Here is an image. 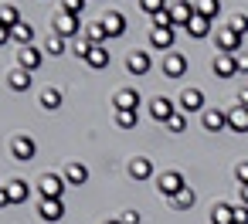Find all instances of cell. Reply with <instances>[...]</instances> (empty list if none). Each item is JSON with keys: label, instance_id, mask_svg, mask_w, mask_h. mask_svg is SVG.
Wrapping results in <instances>:
<instances>
[{"label": "cell", "instance_id": "20", "mask_svg": "<svg viewBox=\"0 0 248 224\" xmlns=\"http://www.w3.org/2000/svg\"><path fill=\"white\" fill-rule=\"evenodd\" d=\"M65 180H68L72 187H82V183L89 180V166H85V163H78V160H72V163L65 166Z\"/></svg>", "mask_w": 248, "mask_h": 224}, {"label": "cell", "instance_id": "40", "mask_svg": "<svg viewBox=\"0 0 248 224\" xmlns=\"http://www.w3.org/2000/svg\"><path fill=\"white\" fill-rule=\"evenodd\" d=\"M234 177H238V183H241V187H248V160H241V163L234 166Z\"/></svg>", "mask_w": 248, "mask_h": 224}, {"label": "cell", "instance_id": "39", "mask_svg": "<svg viewBox=\"0 0 248 224\" xmlns=\"http://www.w3.org/2000/svg\"><path fill=\"white\" fill-rule=\"evenodd\" d=\"M153 28H173V17H170V11H160V14L153 17Z\"/></svg>", "mask_w": 248, "mask_h": 224}, {"label": "cell", "instance_id": "18", "mask_svg": "<svg viewBox=\"0 0 248 224\" xmlns=\"http://www.w3.org/2000/svg\"><path fill=\"white\" fill-rule=\"evenodd\" d=\"M204 129H207V133H221V129H228V112H221V109H207V112H204Z\"/></svg>", "mask_w": 248, "mask_h": 224}, {"label": "cell", "instance_id": "26", "mask_svg": "<svg viewBox=\"0 0 248 224\" xmlns=\"http://www.w3.org/2000/svg\"><path fill=\"white\" fill-rule=\"evenodd\" d=\"M41 105H45L48 112H55V109H62V89H55V85H48V89L41 92Z\"/></svg>", "mask_w": 248, "mask_h": 224}, {"label": "cell", "instance_id": "14", "mask_svg": "<svg viewBox=\"0 0 248 224\" xmlns=\"http://www.w3.org/2000/svg\"><path fill=\"white\" fill-rule=\"evenodd\" d=\"M228 129L231 133H248V109L245 105H231L228 109Z\"/></svg>", "mask_w": 248, "mask_h": 224}, {"label": "cell", "instance_id": "10", "mask_svg": "<svg viewBox=\"0 0 248 224\" xmlns=\"http://www.w3.org/2000/svg\"><path fill=\"white\" fill-rule=\"evenodd\" d=\"M163 72H167V78H180V75H187V55L170 51L167 61H163Z\"/></svg>", "mask_w": 248, "mask_h": 224}, {"label": "cell", "instance_id": "28", "mask_svg": "<svg viewBox=\"0 0 248 224\" xmlns=\"http://www.w3.org/2000/svg\"><path fill=\"white\" fill-rule=\"evenodd\" d=\"M207 31H211V21H207V17H201V14L187 24V34H190V38H207Z\"/></svg>", "mask_w": 248, "mask_h": 224}, {"label": "cell", "instance_id": "32", "mask_svg": "<svg viewBox=\"0 0 248 224\" xmlns=\"http://www.w3.org/2000/svg\"><path fill=\"white\" fill-rule=\"evenodd\" d=\"M45 55H65V38L48 34V41H45Z\"/></svg>", "mask_w": 248, "mask_h": 224}, {"label": "cell", "instance_id": "12", "mask_svg": "<svg viewBox=\"0 0 248 224\" xmlns=\"http://www.w3.org/2000/svg\"><path fill=\"white\" fill-rule=\"evenodd\" d=\"M102 28H106L109 38H123V34H126V17H123L119 11H109V14L102 17Z\"/></svg>", "mask_w": 248, "mask_h": 224}, {"label": "cell", "instance_id": "17", "mask_svg": "<svg viewBox=\"0 0 248 224\" xmlns=\"http://www.w3.org/2000/svg\"><path fill=\"white\" fill-rule=\"evenodd\" d=\"M150 45L170 51L173 48V28H150Z\"/></svg>", "mask_w": 248, "mask_h": 224}, {"label": "cell", "instance_id": "24", "mask_svg": "<svg viewBox=\"0 0 248 224\" xmlns=\"http://www.w3.org/2000/svg\"><path fill=\"white\" fill-rule=\"evenodd\" d=\"M7 194H11V204H24V200L31 197V187H28L24 180H11V183H7Z\"/></svg>", "mask_w": 248, "mask_h": 224}, {"label": "cell", "instance_id": "41", "mask_svg": "<svg viewBox=\"0 0 248 224\" xmlns=\"http://www.w3.org/2000/svg\"><path fill=\"white\" fill-rule=\"evenodd\" d=\"M234 224H248V204H234Z\"/></svg>", "mask_w": 248, "mask_h": 224}, {"label": "cell", "instance_id": "9", "mask_svg": "<svg viewBox=\"0 0 248 224\" xmlns=\"http://www.w3.org/2000/svg\"><path fill=\"white\" fill-rule=\"evenodd\" d=\"M38 214H41V221H62L65 217V204L62 200H51V197H41V204H38Z\"/></svg>", "mask_w": 248, "mask_h": 224}, {"label": "cell", "instance_id": "43", "mask_svg": "<svg viewBox=\"0 0 248 224\" xmlns=\"http://www.w3.org/2000/svg\"><path fill=\"white\" fill-rule=\"evenodd\" d=\"M119 224H140V214H136V210H126V214L119 217Z\"/></svg>", "mask_w": 248, "mask_h": 224}, {"label": "cell", "instance_id": "5", "mask_svg": "<svg viewBox=\"0 0 248 224\" xmlns=\"http://www.w3.org/2000/svg\"><path fill=\"white\" fill-rule=\"evenodd\" d=\"M170 17H173V28H187L197 17V7L190 4V0H177V4L170 7Z\"/></svg>", "mask_w": 248, "mask_h": 224}, {"label": "cell", "instance_id": "38", "mask_svg": "<svg viewBox=\"0 0 248 224\" xmlns=\"http://www.w3.org/2000/svg\"><path fill=\"white\" fill-rule=\"evenodd\" d=\"M228 28H231L234 34H241V38H245V34H248V17H245V14H234Z\"/></svg>", "mask_w": 248, "mask_h": 224}, {"label": "cell", "instance_id": "15", "mask_svg": "<svg viewBox=\"0 0 248 224\" xmlns=\"http://www.w3.org/2000/svg\"><path fill=\"white\" fill-rule=\"evenodd\" d=\"M217 48H221V55H238V51H241V34H234L231 28L221 31V34H217Z\"/></svg>", "mask_w": 248, "mask_h": 224}, {"label": "cell", "instance_id": "30", "mask_svg": "<svg viewBox=\"0 0 248 224\" xmlns=\"http://www.w3.org/2000/svg\"><path fill=\"white\" fill-rule=\"evenodd\" d=\"M194 200H197V194H194L190 187H184V190H180V194H177V197H173L170 204H173L177 210H187V207H194Z\"/></svg>", "mask_w": 248, "mask_h": 224}, {"label": "cell", "instance_id": "13", "mask_svg": "<svg viewBox=\"0 0 248 224\" xmlns=\"http://www.w3.org/2000/svg\"><path fill=\"white\" fill-rule=\"evenodd\" d=\"M214 75L217 78H231V75H238V61H234V55H214Z\"/></svg>", "mask_w": 248, "mask_h": 224}, {"label": "cell", "instance_id": "27", "mask_svg": "<svg viewBox=\"0 0 248 224\" xmlns=\"http://www.w3.org/2000/svg\"><path fill=\"white\" fill-rule=\"evenodd\" d=\"M194 7H197V14H201V17H207V21H214V17L221 14V0H197V4H194Z\"/></svg>", "mask_w": 248, "mask_h": 224}, {"label": "cell", "instance_id": "37", "mask_svg": "<svg viewBox=\"0 0 248 224\" xmlns=\"http://www.w3.org/2000/svg\"><path fill=\"white\" fill-rule=\"evenodd\" d=\"M167 129H170V133H184V129H187V112H180V109H177V116L167 122Z\"/></svg>", "mask_w": 248, "mask_h": 224}, {"label": "cell", "instance_id": "31", "mask_svg": "<svg viewBox=\"0 0 248 224\" xmlns=\"http://www.w3.org/2000/svg\"><path fill=\"white\" fill-rule=\"evenodd\" d=\"M85 38H89L92 45H106V38H109V34H106L102 21H95V24H89V28H85Z\"/></svg>", "mask_w": 248, "mask_h": 224}, {"label": "cell", "instance_id": "1", "mask_svg": "<svg viewBox=\"0 0 248 224\" xmlns=\"http://www.w3.org/2000/svg\"><path fill=\"white\" fill-rule=\"evenodd\" d=\"M65 173H45L41 180H38V190H41V197H51V200H62V194H65Z\"/></svg>", "mask_w": 248, "mask_h": 224}, {"label": "cell", "instance_id": "21", "mask_svg": "<svg viewBox=\"0 0 248 224\" xmlns=\"http://www.w3.org/2000/svg\"><path fill=\"white\" fill-rule=\"evenodd\" d=\"M211 224H234V204H214L211 207Z\"/></svg>", "mask_w": 248, "mask_h": 224}, {"label": "cell", "instance_id": "44", "mask_svg": "<svg viewBox=\"0 0 248 224\" xmlns=\"http://www.w3.org/2000/svg\"><path fill=\"white\" fill-rule=\"evenodd\" d=\"M11 204V194H7V187H0V207H7Z\"/></svg>", "mask_w": 248, "mask_h": 224}, {"label": "cell", "instance_id": "25", "mask_svg": "<svg viewBox=\"0 0 248 224\" xmlns=\"http://www.w3.org/2000/svg\"><path fill=\"white\" fill-rule=\"evenodd\" d=\"M7 85H11L14 92H28V89H31V72H24V68H17V72H11V78H7Z\"/></svg>", "mask_w": 248, "mask_h": 224}, {"label": "cell", "instance_id": "33", "mask_svg": "<svg viewBox=\"0 0 248 224\" xmlns=\"http://www.w3.org/2000/svg\"><path fill=\"white\" fill-rule=\"evenodd\" d=\"M85 4H89V0H62V11H65V14H75V17H82Z\"/></svg>", "mask_w": 248, "mask_h": 224}, {"label": "cell", "instance_id": "22", "mask_svg": "<svg viewBox=\"0 0 248 224\" xmlns=\"http://www.w3.org/2000/svg\"><path fill=\"white\" fill-rule=\"evenodd\" d=\"M89 68H109V61H112V55L106 51V45H95L92 51H89Z\"/></svg>", "mask_w": 248, "mask_h": 224}, {"label": "cell", "instance_id": "11", "mask_svg": "<svg viewBox=\"0 0 248 224\" xmlns=\"http://www.w3.org/2000/svg\"><path fill=\"white\" fill-rule=\"evenodd\" d=\"M197 109H204V92L190 85L180 92V112H197Z\"/></svg>", "mask_w": 248, "mask_h": 224}, {"label": "cell", "instance_id": "4", "mask_svg": "<svg viewBox=\"0 0 248 224\" xmlns=\"http://www.w3.org/2000/svg\"><path fill=\"white\" fill-rule=\"evenodd\" d=\"M11 153H14V160H21V163H28V160H34V153H38V143L24 133V136H14V143H11Z\"/></svg>", "mask_w": 248, "mask_h": 224}, {"label": "cell", "instance_id": "19", "mask_svg": "<svg viewBox=\"0 0 248 224\" xmlns=\"http://www.w3.org/2000/svg\"><path fill=\"white\" fill-rule=\"evenodd\" d=\"M129 177H133V180H150V177H153V160H146V156H133V163H129Z\"/></svg>", "mask_w": 248, "mask_h": 224}, {"label": "cell", "instance_id": "8", "mask_svg": "<svg viewBox=\"0 0 248 224\" xmlns=\"http://www.w3.org/2000/svg\"><path fill=\"white\" fill-rule=\"evenodd\" d=\"M112 105H116V112H136V105H140V92H136V89H119L116 99H112Z\"/></svg>", "mask_w": 248, "mask_h": 224}, {"label": "cell", "instance_id": "23", "mask_svg": "<svg viewBox=\"0 0 248 224\" xmlns=\"http://www.w3.org/2000/svg\"><path fill=\"white\" fill-rule=\"evenodd\" d=\"M11 41H17L21 48H28V45L34 41V28H31L28 21H21V24H17V28L11 31Z\"/></svg>", "mask_w": 248, "mask_h": 224}, {"label": "cell", "instance_id": "42", "mask_svg": "<svg viewBox=\"0 0 248 224\" xmlns=\"http://www.w3.org/2000/svg\"><path fill=\"white\" fill-rule=\"evenodd\" d=\"M234 61H238V75H248V51H238Z\"/></svg>", "mask_w": 248, "mask_h": 224}, {"label": "cell", "instance_id": "34", "mask_svg": "<svg viewBox=\"0 0 248 224\" xmlns=\"http://www.w3.org/2000/svg\"><path fill=\"white\" fill-rule=\"evenodd\" d=\"M140 7H143L150 17H156L160 11H167V0H140Z\"/></svg>", "mask_w": 248, "mask_h": 224}, {"label": "cell", "instance_id": "46", "mask_svg": "<svg viewBox=\"0 0 248 224\" xmlns=\"http://www.w3.org/2000/svg\"><path fill=\"white\" fill-rule=\"evenodd\" d=\"M241 204H248V187H241Z\"/></svg>", "mask_w": 248, "mask_h": 224}, {"label": "cell", "instance_id": "47", "mask_svg": "<svg viewBox=\"0 0 248 224\" xmlns=\"http://www.w3.org/2000/svg\"><path fill=\"white\" fill-rule=\"evenodd\" d=\"M102 224H119V217H109V221H102Z\"/></svg>", "mask_w": 248, "mask_h": 224}, {"label": "cell", "instance_id": "3", "mask_svg": "<svg viewBox=\"0 0 248 224\" xmlns=\"http://www.w3.org/2000/svg\"><path fill=\"white\" fill-rule=\"evenodd\" d=\"M156 187H160V194H167V197L173 200V197H177V194H180V190L187 187V180H184V177H180L177 170H167V173H160Z\"/></svg>", "mask_w": 248, "mask_h": 224}, {"label": "cell", "instance_id": "35", "mask_svg": "<svg viewBox=\"0 0 248 224\" xmlns=\"http://www.w3.org/2000/svg\"><path fill=\"white\" fill-rule=\"evenodd\" d=\"M95 45L89 41V38H75V45H72V55H78V58H89V51H92Z\"/></svg>", "mask_w": 248, "mask_h": 224}, {"label": "cell", "instance_id": "7", "mask_svg": "<svg viewBox=\"0 0 248 224\" xmlns=\"http://www.w3.org/2000/svg\"><path fill=\"white\" fill-rule=\"evenodd\" d=\"M41 61H45V51H38L34 45H28V48H21V51H17V65H21L24 72H38V68H41Z\"/></svg>", "mask_w": 248, "mask_h": 224}, {"label": "cell", "instance_id": "45", "mask_svg": "<svg viewBox=\"0 0 248 224\" xmlns=\"http://www.w3.org/2000/svg\"><path fill=\"white\" fill-rule=\"evenodd\" d=\"M7 41H11V28L0 24V45H7Z\"/></svg>", "mask_w": 248, "mask_h": 224}, {"label": "cell", "instance_id": "36", "mask_svg": "<svg viewBox=\"0 0 248 224\" xmlns=\"http://www.w3.org/2000/svg\"><path fill=\"white\" fill-rule=\"evenodd\" d=\"M136 122H140L136 112H116V126H119V129H133Z\"/></svg>", "mask_w": 248, "mask_h": 224}, {"label": "cell", "instance_id": "29", "mask_svg": "<svg viewBox=\"0 0 248 224\" xmlns=\"http://www.w3.org/2000/svg\"><path fill=\"white\" fill-rule=\"evenodd\" d=\"M0 24L14 31V28L21 24V14H17V7H11V4H4V7H0Z\"/></svg>", "mask_w": 248, "mask_h": 224}, {"label": "cell", "instance_id": "2", "mask_svg": "<svg viewBox=\"0 0 248 224\" xmlns=\"http://www.w3.org/2000/svg\"><path fill=\"white\" fill-rule=\"evenodd\" d=\"M177 109H180V105H173L167 95H156V99L150 102V116H153L156 122H163V126H167V122L177 116Z\"/></svg>", "mask_w": 248, "mask_h": 224}, {"label": "cell", "instance_id": "16", "mask_svg": "<svg viewBox=\"0 0 248 224\" xmlns=\"http://www.w3.org/2000/svg\"><path fill=\"white\" fill-rule=\"evenodd\" d=\"M150 65H153V61H150L146 51H129V55H126V68H129L133 75H146Z\"/></svg>", "mask_w": 248, "mask_h": 224}, {"label": "cell", "instance_id": "6", "mask_svg": "<svg viewBox=\"0 0 248 224\" xmlns=\"http://www.w3.org/2000/svg\"><path fill=\"white\" fill-rule=\"evenodd\" d=\"M78 28H82V17H75V14H58V21H55V34L58 38H78Z\"/></svg>", "mask_w": 248, "mask_h": 224}]
</instances>
